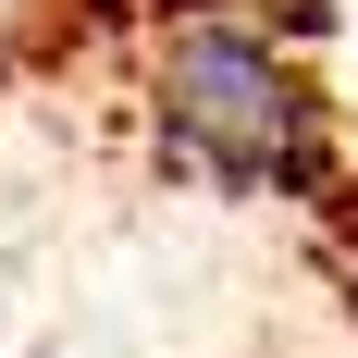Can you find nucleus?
<instances>
[{"label": "nucleus", "instance_id": "f257e3e1", "mask_svg": "<svg viewBox=\"0 0 358 358\" xmlns=\"http://www.w3.org/2000/svg\"><path fill=\"white\" fill-rule=\"evenodd\" d=\"M161 124H173V148L198 173H222V185H285V173H309V148H322V111H309L296 62H272V50L235 37V25H198V37L161 50Z\"/></svg>", "mask_w": 358, "mask_h": 358}]
</instances>
